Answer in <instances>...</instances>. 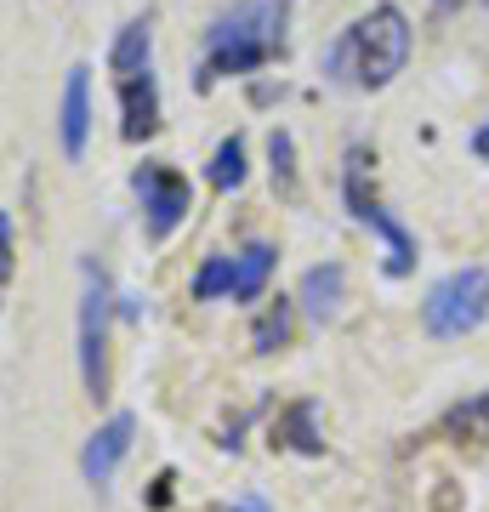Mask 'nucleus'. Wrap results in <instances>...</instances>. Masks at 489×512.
Returning <instances> with one entry per match:
<instances>
[{
	"label": "nucleus",
	"mask_w": 489,
	"mask_h": 512,
	"mask_svg": "<svg viewBox=\"0 0 489 512\" xmlns=\"http://www.w3.org/2000/svg\"><path fill=\"white\" fill-rule=\"evenodd\" d=\"M285 18H290L285 0H239V6H228L205 35L200 92H211L228 74H251L262 63H273L285 52Z\"/></svg>",
	"instance_id": "obj_1"
},
{
	"label": "nucleus",
	"mask_w": 489,
	"mask_h": 512,
	"mask_svg": "<svg viewBox=\"0 0 489 512\" xmlns=\"http://www.w3.org/2000/svg\"><path fill=\"white\" fill-rule=\"evenodd\" d=\"M404 63H410V18L399 6H370L330 46L325 74L347 80L353 92H381V86H393L404 74Z\"/></svg>",
	"instance_id": "obj_2"
},
{
	"label": "nucleus",
	"mask_w": 489,
	"mask_h": 512,
	"mask_svg": "<svg viewBox=\"0 0 489 512\" xmlns=\"http://www.w3.org/2000/svg\"><path fill=\"white\" fill-rule=\"evenodd\" d=\"M370 165H376L370 148H347V160H342V200H347V211H353L364 228H376V234L387 239V274L404 279L410 268H416V239H410V228H404V222L376 200Z\"/></svg>",
	"instance_id": "obj_3"
},
{
	"label": "nucleus",
	"mask_w": 489,
	"mask_h": 512,
	"mask_svg": "<svg viewBox=\"0 0 489 512\" xmlns=\"http://www.w3.org/2000/svg\"><path fill=\"white\" fill-rule=\"evenodd\" d=\"M109 319H114V291L103 262H80V382L91 399H109Z\"/></svg>",
	"instance_id": "obj_4"
},
{
	"label": "nucleus",
	"mask_w": 489,
	"mask_h": 512,
	"mask_svg": "<svg viewBox=\"0 0 489 512\" xmlns=\"http://www.w3.org/2000/svg\"><path fill=\"white\" fill-rule=\"evenodd\" d=\"M484 319H489V268H455V274H444L433 291H427V302H421V325H427V336H438V342L472 336Z\"/></svg>",
	"instance_id": "obj_5"
},
{
	"label": "nucleus",
	"mask_w": 489,
	"mask_h": 512,
	"mask_svg": "<svg viewBox=\"0 0 489 512\" xmlns=\"http://www.w3.org/2000/svg\"><path fill=\"white\" fill-rule=\"evenodd\" d=\"M131 188L143 200V217H148V234L154 239H171L188 222V211H194V183L165 160H143L137 177H131Z\"/></svg>",
	"instance_id": "obj_6"
},
{
	"label": "nucleus",
	"mask_w": 489,
	"mask_h": 512,
	"mask_svg": "<svg viewBox=\"0 0 489 512\" xmlns=\"http://www.w3.org/2000/svg\"><path fill=\"white\" fill-rule=\"evenodd\" d=\"M131 439H137V416H126V410H120V416H109L86 439V450H80V473H86V484L97 495L114 484V473H120V461H126Z\"/></svg>",
	"instance_id": "obj_7"
},
{
	"label": "nucleus",
	"mask_w": 489,
	"mask_h": 512,
	"mask_svg": "<svg viewBox=\"0 0 489 512\" xmlns=\"http://www.w3.org/2000/svg\"><path fill=\"white\" fill-rule=\"evenodd\" d=\"M86 137H91V69L74 63L69 80H63V103H57V143H63L69 160H80Z\"/></svg>",
	"instance_id": "obj_8"
},
{
	"label": "nucleus",
	"mask_w": 489,
	"mask_h": 512,
	"mask_svg": "<svg viewBox=\"0 0 489 512\" xmlns=\"http://www.w3.org/2000/svg\"><path fill=\"white\" fill-rule=\"evenodd\" d=\"M160 131V86H154V74H126L120 80V137L126 143H148Z\"/></svg>",
	"instance_id": "obj_9"
},
{
	"label": "nucleus",
	"mask_w": 489,
	"mask_h": 512,
	"mask_svg": "<svg viewBox=\"0 0 489 512\" xmlns=\"http://www.w3.org/2000/svg\"><path fill=\"white\" fill-rule=\"evenodd\" d=\"M342 291H347L342 262H319V268H308V274H302V308H308L319 325H325V319H336Z\"/></svg>",
	"instance_id": "obj_10"
},
{
	"label": "nucleus",
	"mask_w": 489,
	"mask_h": 512,
	"mask_svg": "<svg viewBox=\"0 0 489 512\" xmlns=\"http://www.w3.org/2000/svg\"><path fill=\"white\" fill-rule=\"evenodd\" d=\"M273 262H279V251H273L268 239H251V245L234 256V302H256V296L268 291Z\"/></svg>",
	"instance_id": "obj_11"
},
{
	"label": "nucleus",
	"mask_w": 489,
	"mask_h": 512,
	"mask_svg": "<svg viewBox=\"0 0 489 512\" xmlns=\"http://www.w3.org/2000/svg\"><path fill=\"white\" fill-rule=\"evenodd\" d=\"M148 46H154V23L148 18H131L109 46V69L126 80V74H143L148 69Z\"/></svg>",
	"instance_id": "obj_12"
},
{
	"label": "nucleus",
	"mask_w": 489,
	"mask_h": 512,
	"mask_svg": "<svg viewBox=\"0 0 489 512\" xmlns=\"http://www.w3.org/2000/svg\"><path fill=\"white\" fill-rule=\"evenodd\" d=\"M273 444H290V450H302V456H319L325 439H319V427H313V404H290L285 416L273 421Z\"/></svg>",
	"instance_id": "obj_13"
},
{
	"label": "nucleus",
	"mask_w": 489,
	"mask_h": 512,
	"mask_svg": "<svg viewBox=\"0 0 489 512\" xmlns=\"http://www.w3.org/2000/svg\"><path fill=\"white\" fill-rule=\"evenodd\" d=\"M444 427H450L455 439H467V444H489V393L455 404L450 416H444Z\"/></svg>",
	"instance_id": "obj_14"
},
{
	"label": "nucleus",
	"mask_w": 489,
	"mask_h": 512,
	"mask_svg": "<svg viewBox=\"0 0 489 512\" xmlns=\"http://www.w3.org/2000/svg\"><path fill=\"white\" fill-rule=\"evenodd\" d=\"M290 319H296V308H290L285 296H279V302H273V308L262 313V319H256L251 348H256V353H279V348L290 342Z\"/></svg>",
	"instance_id": "obj_15"
},
{
	"label": "nucleus",
	"mask_w": 489,
	"mask_h": 512,
	"mask_svg": "<svg viewBox=\"0 0 489 512\" xmlns=\"http://www.w3.org/2000/svg\"><path fill=\"white\" fill-rule=\"evenodd\" d=\"M245 183V137H222L217 154H211V188H239Z\"/></svg>",
	"instance_id": "obj_16"
},
{
	"label": "nucleus",
	"mask_w": 489,
	"mask_h": 512,
	"mask_svg": "<svg viewBox=\"0 0 489 512\" xmlns=\"http://www.w3.org/2000/svg\"><path fill=\"white\" fill-rule=\"evenodd\" d=\"M217 296H234V256H205L194 274V302H217Z\"/></svg>",
	"instance_id": "obj_17"
},
{
	"label": "nucleus",
	"mask_w": 489,
	"mask_h": 512,
	"mask_svg": "<svg viewBox=\"0 0 489 512\" xmlns=\"http://www.w3.org/2000/svg\"><path fill=\"white\" fill-rule=\"evenodd\" d=\"M268 154H273V183H279V194H296V143H290V131H273Z\"/></svg>",
	"instance_id": "obj_18"
},
{
	"label": "nucleus",
	"mask_w": 489,
	"mask_h": 512,
	"mask_svg": "<svg viewBox=\"0 0 489 512\" xmlns=\"http://www.w3.org/2000/svg\"><path fill=\"white\" fill-rule=\"evenodd\" d=\"M12 279V222L0 217V285Z\"/></svg>",
	"instance_id": "obj_19"
},
{
	"label": "nucleus",
	"mask_w": 489,
	"mask_h": 512,
	"mask_svg": "<svg viewBox=\"0 0 489 512\" xmlns=\"http://www.w3.org/2000/svg\"><path fill=\"white\" fill-rule=\"evenodd\" d=\"M472 154H478V160H489V126L472 131Z\"/></svg>",
	"instance_id": "obj_20"
},
{
	"label": "nucleus",
	"mask_w": 489,
	"mask_h": 512,
	"mask_svg": "<svg viewBox=\"0 0 489 512\" xmlns=\"http://www.w3.org/2000/svg\"><path fill=\"white\" fill-rule=\"evenodd\" d=\"M234 512H268V501H256V495H245V501H239Z\"/></svg>",
	"instance_id": "obj_21"
},
{
	"label": "nucleus",
	"mask_w": 489,
	"mask_h": 512,
	"mask_svg": "<svg viewBox=\"0 0 489 512\" xmlns=\"http://www.w3.org/2000/svg\"><path fill=\"white\" fill-rule=\"evenodd\" d=\"M484 6H489V0H484Z\"/></svg>",
	"instance_id": "obj_22"
}]
</instances>
